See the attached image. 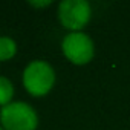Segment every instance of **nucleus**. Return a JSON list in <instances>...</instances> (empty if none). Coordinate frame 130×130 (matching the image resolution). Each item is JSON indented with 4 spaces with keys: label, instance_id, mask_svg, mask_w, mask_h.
<instances>
[{
    "label": "nucleus",
    "instance_id": "nucleus-6",
    "mask_svg": "<svg viewBox=\"0 0 130 130\" xmlns=\"http://www.w3.org/2000/svg\"><path fill=\"white\" fill-rule=\"evenodd\" d=\"M14 96V86L6 77H0V106H8Z\"/></svg>",
    "mask_w": 130,
    "mask_h": 130
},
{
    "label": "nucleus",
    "instance_id": "nucleus-3",
    "mask_svg": "<svg viewBox=\"0 0 130 130\" xmlns=\"http://www.w3.org/2000/svg\"><path fill=\"white\" fill-rule=\"evenodd\" d=\"M90 15L92 9L86 0H63L58 5L60 23L72 32H81V29L89 23Z\"/></svg>",
    "mask_w": 130,
    "mask_h": 130
},
{
    "label": "nucleus",
    "instance_id": "nucleus-2",
    "mask_svg": "<svg viewBox=\"0 0 130 130\" xmlns=\"http://www.w3.org/2000/svg\"><path fill=\"white\" fill-rule=\"evenodd\" d=\"M0 122L5 130H35L38 116L32 106L23 101H15L2 107Z\"/></svg>",
    "mask_w": 130,
    "mask_h": 130
},
{
    "label": "nucleus",
    "instance_id": "nucleus-5",
    "mask_svg": "<svg viewBox=\"0 0 130 130\" xmlns=\"http://www.w3.org/2000/svg\"><path fill=\"white\" fill-rule=\"evenodd\" d=\"M17 52V43L6 35L0 37V61L11 60Z\"/></svg>",
    "mask_w": 130,
    "mask_h": 130
},
{
    "label": "nucleus",
    "instance_id": "nucleus-7",
    "mask_svg": "<svg viewBox=\"0 0 130 130\" xmlns=\"http://www.w3.org/2000/svg\"><path fill=\"white\" fill-rule=\"evenodd\" d=\"M29 5L31 6H34V8H46V6H49V5H52V2L51 0H44V2H29Z\"/></svg>",
    "mask_w": 130,
    "mask_h": 130
},
{
    "label": "nucleus",
    "instance_id": "nucleus-4",
    "mask_svg": "<svg viewBox=\"0 0 130 130\" xmlns=\"http://www.w3.org/2000/svg\"><path fill=\"white\" fill-rule=\"evenodd\" d=\"M61 49L64 57L77 66H83L92 61L95 54L93 41L84 32H69L63 38Z\"/></svg>",
    "mask_w": 130,
    "mask_h": 130
},
{
    "label": "nucleus",
    "instance_id": "nucleus-8",
    "mask_svg": "<svg viewBox=\"0 0 130 130\" xmlns=\"http://www.w3.org/2000/svg\"><path fill=\"white\" fill-rule=\"evenodd\" d=\"M0 130H5V128H2V127H0Z\"/></svg>",
    "mask_w": 130,
    "mask_h": 130
},
{
    "label": "nucleus",
    "instance_id": "nucleus-1",
    "mask_svg": "<svg viewBox=\"0 0 130 130\" xmlns=\"http://www.w3.org/2000/svg\"><path fill=\"white\" fill-rule=\"evenodd\" d=\"M55 84V72L47 61L34 60L23 71V86L32 96H44Z\"/></svg>",
    "mask_w": 130,
    "mask_h": 130
}]
</instances>
